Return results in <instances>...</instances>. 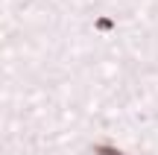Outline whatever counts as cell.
I'll list each match as a JSON object with an SVG mask.
<instances>
[{"label":"cell","mask_w":158,"mask_h":155,"mask_svg":"<svg viewBox=\"0 0 158 155\" xmlns=\"http://www.w3.org/2000/svg\"><path fill=\"white\" fill-rule=\"evenodd\" d=\"M91 152H94V155H129V152L117 149V146H111V144H94Z\"/></svg>","instance_id":"obj_1"},{"label":"cell","mask_w":158,"mask_h":155,"mask_svg":"<svg viewBox=\"0 0 158 155\" xmlns=\"http://www.w3.org/2000/svg\"><path fill=\"white\" fill-rule=\"evenodd\" d=\"M94 27L100 29V32H108V29H114V21H111V18H106V15H100L94 21Z\"/></svg>","instance_id":"obj_2"}]
</instances>
